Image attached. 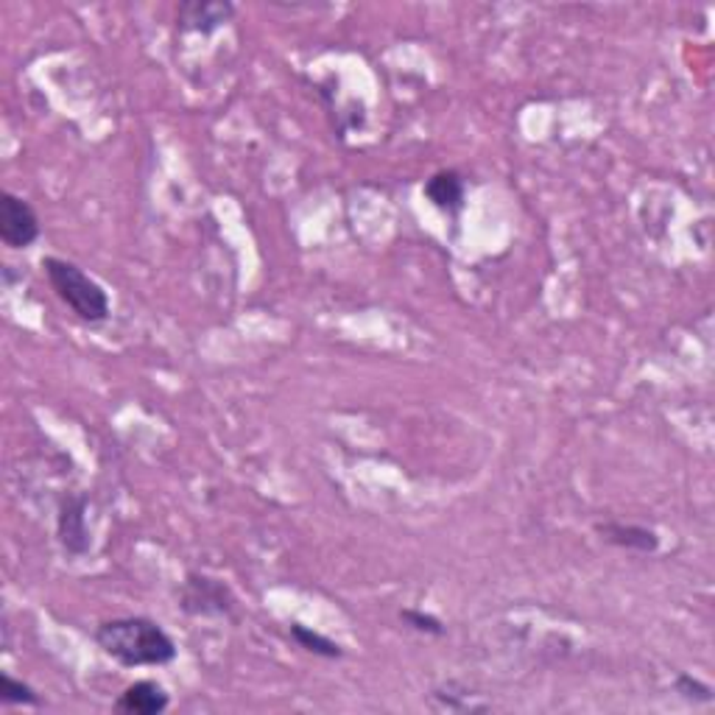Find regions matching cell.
<instances>
[{"mask_svg": "<svg viewBox=\"0 0 715 715\" xmlns=\"http://www.w3.org/2000/svg\"><path fill=\"white\" fill-rule=\"evenodd\" d=\"M40 218L23 196L3 190L0 193V241L14 252L34 247L40 241Z\"/></svg>", "mask_w": 715, "mask_h": 715, "instance_id": "cell-4", "label": "cell"}, {"mask_svg": "<svg viewBox=\"0 0 715 715\" xmlns=\"http://www.w3.org/2000/svg\"><path fill=\"white\" fill-rule=\"evenodd\" d=\"M57 537L59 545L64 548V554L81 559L90 554L92 537L87 528V498L85 495H64L59 500V515H57Z\"/></svg>", "mask_w": 715, "mask_h": 715, "instance_id": "cell-5", "label": "cell"}, {"mask_svg": "<svg viewBox=\"0 0 715 715\" xmlns=\"http://www.w3.org/2000/svg\"><path fill=\"white\" fill-rule=\"evenodd\" d=\"M430 698H434L441 709H453V713H481V709H487V704H473L469 691L456 693L453 682H447L445 687H436V691L430 693Z\"/></svg>", "mask_w": 715, "mask_h": 715, "instance_id": "cell-12", "label": "cell"}, {"mask_svg": "<svg viewBox=\"0 0 715 715\" xmlns=\"http://www.w3.org/2000/svg\"><path fill=\"white\" fill-rule=\"evenodd\" d=\"M423 193L428 196L430 205L439 207L441 212L458 216V212L464 210V199H467V182H464L461 173L453 171V168H441V171H436L434 177L425 182Z\"/></svg>", "mask_w": 715, "mask_h": 715, "instance_id": "cell-9", "label": "cell"}, {"mask_svg": "<svg viewBox=\"0 0 715 715\" xmlns=\"http://www.w3.org/2000/svg\"><path fill=\"white\" fill-rule=\"evenodd\" d=\"M235 18V7L229 0H185L177 9V23L182 31L193 34H212Z\"/></svg>", "mask_w": 715, "mask_h": 715, "instance_id": "cell-6", "label": "cell"}, {"mask_svg": "<svg viewBox=\"0 0 715 715\" xmlns=\"http://www.w3.org/2000/svg\"><path fill=\"white\" fill-rule=\"evenodd\" d=\"M674 691L679 693L685 702H693V704H709L713 702V687L707 685V682L696 679V676L691 674H676L674 676Z\"/></svg>", "mask_w": 715, "mask_h": 715, "instance_id": "cell-14", "label": "cell"}, {"mask_svg": "<svg viewBox=\"0 0 715 715\" xmlns=\"http://www.w3.org/2000/svg\"><path fill=\"white\" fill-rule=\"evenodd\" d=\"M96 646L123 668H160L177 659V643L157 620L143 615L103 620L92 632Z\"/></svg>", "mask_w": 715, "mask_h": 715, "instance_id": "cell-1", "label": "cell"}, {"mask_svg": "<svg viewBox=\"0 0 715 715\" xmlns=\"http://www.w3.org/2000/svg\"><path fill=\"white\" fill-rule=\"evenodd\" d=\"M179 609L188 618L229 620L235 618L238 598H235L229 584H224L221 578L193 570L185 576L182 587H179Z\"/></svg>", "mask_w": 715, "mask_h": 715, "instance_id": "cell-3", "label": "cell"}, {"mask_svg": "<svg viewBox=\"0 0 715 715\" xmlns=\"http://www.w3.org/2000/svg\"><path fill=\"white\" fill-rule=\"evenodd\" d=\"M0 702L7 707H42V698L29 682L14 679L12 674H3V691H0Z\"/></svg>", "mask_w": 715, "mask_h": 715, "instance_id": "cell-11", "label": "cell"}, {"mask_svg": "<svg viewBox=\"0 0 715 715\" xmlns=\"http://www.w3.org/2000/svg\"><path fill=\"white\" fill-rule=\"evenodd\" d=\"M400 620L408 626V629L419 632V635H428V637H445L447 635V626L441 624L436 615L423 613V609H400Z\"/></svg>", "mask_w": 715, "mask_h": 715, "instance_id": "cell-13", "label": "cell"}, {"mask_svg": "<svg viewBox=\"0 0 715 715\" xmlns=\"http://www.w3.org/2000/svg\"><path fill=\"white\" fill-rule=\"evenodd\" d=\"M171 707V696L155 679H140L115 698V709L127 715H160Z\"/></svg>", "mask_w": 715, "mask_h": 715, "instance_id": "cell-7", "label": "cell"}, {"mask_svg": "<svg viewBox=\"0 0 715 715\" xmlns=\"http://www.w3.org/2000/svg\"><path fill=\"white\" fill-rule=\"evenodd\" d=\"M595 534L604 543L615 545V548L635 550V554H657L659 550V534L654 528L635 526V523H620V520H604L595 523Z\"/></svg>", "mask_w": 715, "mask_h": 715, "instance_id": "cell-8", "label": "cell"}, {"mask_svg": "<svg viewBox=\"0 0 715 715\" xmlns=\"http://www.w3.org/2000/svg\"><path fill=\"white\" fill-rule=\"evenodd\" d=\"M291 640L297 643L299 648H305V652L316 654V657H321V659H341L344 657V648L338 646L336 640H330V637L321 635V632H314L310 626L291 624Z\"/></svg>", "mask_w": 715, "mask_h": 715, "instance_id": "cell-10", "label": "cell"}, {"mask_svg": "<svg viewBox=\"0 0 715 715\" xmlns=\"http://www.w3.org/2000/svg\"><path fill=\"white\" fill-rule=\"evenodd\" d=\"M42 271L51 282V291L57 294L59 302L68 305L76 319L90 327L103 325L109 319V294L81 266L51 255V258H42Z\"/></svg>", "mask_w": 715, "mask_h": 715, "instance_id": "cell-2", "label": "cell"}]
</instances>
